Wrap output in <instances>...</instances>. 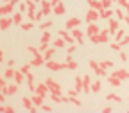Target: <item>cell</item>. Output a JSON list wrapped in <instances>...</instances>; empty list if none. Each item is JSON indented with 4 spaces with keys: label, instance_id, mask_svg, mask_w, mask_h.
Returning <instances> with one entry per match:
<instances>
[{
    "label": "cell",
    "instance_id": "49",
    "mask_svg": "<svg viewBox=\"0 0 129 113\" xmlns=\"http://www.w3.org/2000/svg\"><path fill=\"white\" fill-rule=\"evenodd\" d=\"M127 36H129V34H127Z\"/></svg>",
    "mask_w": 129,
    "mask_h": 113
},
{
    "label": "cell",
    "instance_id": "20",
    "mask_svg": "<svg viewBox=\"0 0 129 113\" xmlns=\"http://www.w3.org/2000/svg\"><path fill=\"white\" fill-rule=\"evenodd\" d=\"M23 106H25L27 109H30V111H36V108L32 106V99H29V97H25V99H23Z\"/></svg>",
    "mask_w": 129,
    "mask_h": 113
},
{
    "label": "cell",
    "instance_id": "23",
    "mask_svg": "<svg viewBox=\"0 0 129 113\" xmlns=\"http://www.w3.org/2000/svg\"><path fill=\"white\" fill-rule=\"evenodd\" d=\"M64 43H67V41H64L63 38H57V40H54V41H52V45H54L56 48H61V47H64Z\"/></svg>",
    "mask_w": 129,
    "mask_h": 113
},
{
    "label": "cell",
    "instance_id": "21",
    "mask_svg": "<svg viewBox=\"0 0 129 113\" xmlns=\"http://www.w3.org/2000/svg\"><path fill=\"white\" fill-rule=\"evenodd\" d=\"M93 72H95V75H99V77H106V75H109V74H108V70H106V68H102V67L95 68Z\"/></svg>",
    "mask_w": 129,
    "mask_h": 113
},
{
    "label": "cell",
    "instance_id": "30",
    "mask_svg": "<svg viewBox=\"0 0 129 113\" xmlns=\"http://www.w3.org/2000/svg\"><path fill=\"white\" fill-rule=\"evenodd\" d=\"M115 14H117V20H125V16H124V11H122V9H117Z\"/></svg>",
    "mask_w": 129,
    "mask_h": 113
},
{
    "label": "cell",
    "instance_id": "45",
    "mask_svg": "<svg viewBox=\"0 0 129 113\" xmlns=\"http://www.w3.org/2000/svg\"><path fill=\"white\" fill-rule=\"evenodd\" d=\"M111 111H113V108H111V106H106V108L102 109V113H111Z\"/></svg>",
    "mask_w": 129,
    "mask_h": 113
},
{
    "label": "cell",
    "instance_id": "37",
    "mask_svg": "<svg viewBox=\"0 0 129 113\" xmlns=\"http://www.w3.org/2000/svg\"><path fill=\"white\" fill-rule=\"evenodd\" d=\"M90 68H91V70H95V68H99V63H97L95 59H91V61H90Z\"/></svg>",
    "mask_w": 129,
    "mask_h": 113
},
{
    "label": "cell",
    "instance_id": "13",
    "mask_svg": "<svg viewBox=\"0 0 129 113\" xmlns=\"http://www.w3.org/2000/svg\"><path fill=\"white\" fill-rule=\"evenodd\" d=\"M64 65H67V68H70V70H75V68H77V63L72 59V56H70V54L67 56V61H64Z\"/></svg>",
    "mask_w": 129,
    "mask_h": 113
},
{
    "label": "cell",
    "instance_id": "24",
    "mask_svg": "<svg viewBox=\"0 0 129 113\" xmlns=\"http://www.w3.org/2000/svg\"><path fill=\"white\" fill-rule=\"evenodd\" d=\"M101 81H95V83H91V92H95V93H99L101 92Z\"/></svg>",
    "mask_w": 129,
    "mask_h": 113
},
{
    "label": "cell",
    "instance_id": "12",
    "mask_svg": "<svg viewBox=\"0 0 129 113\" xmlns=\"http://www.w3.org/2000/svg\"><path fill=\"white\" fill-rule=\"evenodd\" d=\"M57 16H61V14H64V11H67V7H64V4L63 2H59L57 6H54V9H52Z\"/></svg>",
    "mask_w": 129,
    "mask_h": 113
},
{
    "label": "cell",
    "instance_id": "5",
    "mask_svg": "<svg viewBox=\"0 0 129 113\" xmlns=\"http://www.w3.org/2000/svg\"><path fill=\"white\" fill-rule=\"evenodd\" d=\"M83 92L84 93H90L91 92V77H90V74H86L83 77Z\"/></svg>",
    "mask_w": 129,
    "mask_h": 113
},
{
    "label": "cell",
    "instance_id": "18",
    "mask_svg": "<svg viewBox=\"0 0 129 113\" xmlns=\"http://www.w3.org/2000/svg\"><path fill=\"white\" fill-rule=\"evenodd\" d=\"M36 92H38L40 95H43V97H45V95H47V92H48V86H47V83H45V84L41 83V84L36 88Z\"/></svg>",
    "mask_w": 129,
    "mask_h": 113
},
{
    "label": "cell",
    "instance_id": "44",
    "mask_svg": "<svg viewBox=\"0 0 129 113\" xmlns=\"http://www.w3.org/2000/svg\"><path fill=\"white\" fill-rule=\"evenodd\" d=\"M77 93H79V92H77V90H72V88H70V92H68V95H70V97H72V95H74V97H77Z\"/></svg>",
    "mask_w": 129,
    "mask_h": 113
},
{
    "label": "cell",
    "instance_id": "29",
    "mask_svg": "<svg viewBox=\"0 0 129 113\" xmlns=\"http://www.w3.org/2000/svg\"><path fill=\"white\" fill-rule=\"evenodd\" d=\"M109 47H111V48H113V50H117V52H120V50H122V45H120V43H118V41H115V43H111V45H109Z\"/></svg>",
    "mask_w": 129,
    "mask_h": 113
},
{
    "label": "cell",
    "instance_id": "10",
    "mask_svg": "<svg viewBox=\"0 0 129 113\" xmlns=\"http://www.w3.org/2000/svg\"><path fill=\"white\" fill-rule=\"evenodd\" d=\"M111 75H115V77H118L120 81H124V79H129V72L127 70H124V68H120V70H115Z\"/></svg>",
    "mask_w": 129,
    "mask_h": 113
},
{
    "label": "cell",
    "instance_id": "4",
    "mask_svg": "<svg viewBox=\"0 0 129 113\" xmlns=\"http://www.w3.org/2000/svg\"><path fill=\"white\" fill-rule=\"evenodd\" d=\"M99 18H101V16H99V11H97V9H90L86 13V22L88 23H95Z\"/></svg>",
    "mask_w": 129,
    "mask_h": 113
},
{
    "label": "cell",
    "instance_id": "17",
    "mask_svg": "<svg viewBox=\"0 0 129 113\" xmlns=\"http://www.w3.org/2000/svg\"><path fill=\"white\" fill-rule=\"evenodd\" d=\"M106 101H111V102H122V97H118V95H115V93H109V95H106Z\"/></svg>",
    "mask_w": 129,
    "mask_h": 113
},
{
    "label": "cell",
    "instance_id": "42",
    "mask_svg": "<svg viewBox=\"0 0 129 113\" xmlns=\"http://www.w3.org/2000/svg\"><path fill=\"white\" fill-rule=\"evenodd\" d=\"M120 59H122V61H129V59H127V54H125L124 50H120Z\"/></svg>",
    "mask_w": 129,
    "mask_h": 113
},
{
    "label": "cell",
    "instance_id": "8",
    "mask_svg": "<svg viewBox=\"0 0 129 113\" xmlns=\"http://www.w3.org/2000/svg\"><path fill=\"white\" fill-rule=\"evenodd\" d=\"M47 67L50 70H63V68H67V65L64 63H56V61H47Z\"/></svg>",
    "mask_w": 129,
    "mask_h": 113
},
{
    "label": "cell",
    "instance_id": "33",
    "mask_svg": "<svg viewBox=\"0 0 129 113\" xmlns=\"http://www.w3.org/2000/svg\"><path fill=\"white\" fill-rule=\"evenodd\" d=\"M90 40H91V43H95V45L101 43V32H99V34H95V36H91Z\"/></svg>",
    "mask_w": 129,
    "mask_h": 113
},
{
    "label": "cell",
    "instance_id": "31",
    "mask_svg": "<svg viewBox=\"0 0 129 113\" xmlns=\"http://www.w3.org/2000/svg\"><path fill=\"white\" fill-rule=\"evenodd\" d=\"M50 27H52V22H50V20H48V22H45V23H41V25H40V29H41V31H47V29H50Z\"/></svg>",
    "mask_w": 129,
    "mask_h": 113
},
{
    "label": "cell",
    "instance_id": "48",
    "mask_svg": "<svg viewBox=\"0 0 129 113\" xmlns=\"http://www.w3.org/2000/svg\"><path fill=\"white\" fill-rule=\"evenodd\" d=\"M36 2H40V0H36Z\"/></svg>",
    "mask_w": 129,
    "mask_h": 113
},
{
    "label": "cell",
    "instance_id": "47",
    "mask_svg": "<svg viewBox=\"0 0 129 113\" xmlns=\"http://www.w3.org/2000/svg\"><path fill=\"white\" fill-rule=\"evenodd\" d=\"M50 2H52V6H57V4L61 2V0H50Z\"/></svg>",
    "mask_w": 129,
    "mask_h": 113
},
{
    "label": "cell",
    "instance_id": "16",
    "mask_svg": "<svg viewBox=\"0 0 129 113\" xmlns=\"http://www.w3.org/2000/svg\"><path fill=\"white\" fill-rule=\"evenodd\" d=\"M99 67H102V68H113L115 65H113V61H108V59H101V63H99Z\"/></svg>",
    "mask_w": 129,
    "mask_h": 113
},
{
    "label": "cell",
    "instance_id": "39",
    "mask_svg": "<svg viewBox=\"0 0 129 113\" xmlns=\"http://www.w3.org/2000/svg\"><path fill=\"white\" fill-rule=\"evenodd\" d=\"M48 48V41H41V47H40V50L43 52V50H47Z\"/></svg>",
    "mask_w": 129,
    "mask_h": 113
},
{
    "label": "cell",
    "instance_id": "35",
    "mask_svg": "<svg viewBox=\"0 0 129 113\" xmlns=\"http://www.w3.org/2000/svg\"><path fill=\"white\" fill-rule=\"evenodd\" d=\"M68 97H70V95H68ZM70 102H72V104H75V106H81V101H77V97H74V95L70 97Z\"/></svg>",
    "mask_w": 129,
    "mask_h": 113
},
{
    "label": "cell",
    "instance_id": "38",
    "mask_svg": "<svg viewBox=\"0 0 129 113\" xmlns=\"http://www.w3.org/2000/svg\"><path fill=\"white\" fill-rule=\"evenodd\" d=\"M117 2H118V4H120L122 7H125V9L129 7V2H127V0H117Z\"/></svg>",
    "mask_w": 129,
    "mask_h": 113
},
{
    "label": "cell",
    "instance_id": "15",
    "mask_svg": "<svg viewBox=\"0 0 129 113\" xmlns=\"http://www.w3.org/2000/svg\"><path fill=\"white\" fill-rule=\"evenodd\" d=\"M108 81H109L111 86H120V84H122V81H120L118 77H115V75H108Z\"/></svg>",
    "mask_w": 129,
    "mask_h": 113
},
{
    "label": "cell",
    "instance_id": "26",
    "mask_svg": "<svg viewBox=\"0 0 129 113\" xmlns=\"http://www.w3.org/2000/svg\"><path fill=\"white\" fill-rule=\"evenodd\" d=\"M122 38H125V31H120V29H118V31H117V34H115V40L120 41Z\"/></svg>",
    "mask_w": 129,
    "mask_h": 113
},
{
    "label": "cell",
    "instance_id": "19",
    "mask_svg": "<svg viewBox=\"0 0 129 113\" xmlns=\"http://www.w3.org/2000/svg\"><path fill=\"white\" fill-rule=\"evenodd\" d=\"M74 90H77V92H83V77H75Z\"/></svg>",
    "mask_w": 129,
    "mask_h": 113
},
{
    "label": "cell",
    "instance_id": "32",
    "mask_svg": "<svg viewBox=\"0 0 129 113\" xmlns=\"http://www.w3.org/2000/svg\"><path fill=\"white\" fill-rule=\"evenodd\" d=\"M45 63V58H36V59H32V65H36V67H40V65Z\"/></svg>",
    "mask_w": 129,
    "mask_h": 113
},
{
    "label": "cell",
    "instance_id": "25",
    "mask_svg": "<svg viewBox=\"0 0 129 113\" xmlns=\"http://www.w3.org/2000/svg\"><path fill=\"white\" fill-rule=\"evenodd\" d=\"M32 102L34 104H38V106H43V95H36V97H32Z\"/></svg>",
    "mask_w": 129,
    "mask_h": 113
},
{
    "label": "cell",
    "instance_id": "22",
    "mask_svg": "<svg viewBox=\"0 0 129 113\" xmlns=\"http://www.w3.org/2000/svg\"><path fill=\"white\" fill-rule=\"evenodd\" d=\"M54 52H56V47L54 48H47V50H45V61H50L52 56H54Z\"/></svg>",
    "mask_w": 129,
    "mask_h": 113
},
{
    "label": "cell",
    "instance_id": "36",
    "mask_svg": "<svg viewBox=\"0 0 129 113\" xmlns=\"http://www.w3.org/2000/svg\"><path fill=\"white\" fill-rule=\"evenodd\" d=\"M48 40H50V32H48V31H45V32H43V38H41V41H48Z\"/></svg>",
    "mask_w": 129,
    "mask_h": 113
},
{
    "label": "cell",
    "instance_id": "43",
    "mask_svg": "<svg viewBox=\"0 0 129 113\" xmlns=\"http://www.w3.org/2000/svg\"><path fill=\"white\" fill-rule=\"evenodd\" d=\"M43 16H45V13H43V9H41V11L36 14V18H34V20H40V18H43Z\"/></svg>",
    "mask_w": 129,
    "mask_h": 113
},
{
    "label": "cell",
    "instance_id": "6",
    "mask_svg": "<svg viewBox=\"0 0 129 113\" xmlns=\"http://www.w3.org/2000/svg\"><path fill=\"white\" fill-rule=\"evenodd\" d=\"M59 36H61L64 41H67L68 45H74V43H75V38L68 34V31H67V29H64V31H59Z\"/></svg>",
    "mask_w": 129,
    "mask_h": 113
},
{
    "label": "cell",
    "instance_id": "14",
    "mask_svg": "<svg viewBox=\"0 0 129 113\" xmlns=\"http://www.w3.org/2000/svg\"><path fill=\"white\" fill-rule=\"evenodd\" d=\"M88 4H90V9H97V11H101V9H102L101 0H88Z\"/></svg>",
    "mask_w": 129,
    "mask_h": 113
},
{
    "label": "cell",
    "instance_id": "11",
    "mask_svg": "<svg viewBox=\"0 0 129 113\" xmlns=\"http://www.w3.org/2000/svg\"><path fill=\"white\" fill-rule=\"evenodd\" d=\"M113 14H115V13H113V9H101V11H99V16H101V18H104V20H109Z\"/></svg>",
    "mask_w": 129,
    "mask_h": 113
},
{
    "label": "cell",
    "instance_id": "27",
    "mask_svg": "<svg viewBox=\"0 0 129 113\" xmlns=\"http://www.w3.org/2000/svg\"><path fill=\"white\" fill-rule=\"evenodd\" d=\"M102 9H111V0H101Z\"/></svg>",
    "mask_w": 129,
    "mask_h": 113
},
{
    "label": "cell",
    "instance_id": "9",
    "mask_svg": "<svg viewBox=\"0 0 129 113\" xmlns=\"http://www.w3.org/2000/svg\"><path fill=\"white\" fill-rule=\"evenodd\" d=\"M108 31H109V34H117V31H118V20L109 18V27H108Z\"/></svg>",
    "mask_w": 129,
    "mask_h": 113
},
{
    "label": "cell",
    "instance_id": "40",
    "mask_svg": "<svg viewBox=\"0 0 129 113\" xmlns=\"http://www.w3.org/2000/svg\"><path fill=\"white\" fill-rule=\"evenodd\" d=\"M50 6H52L50 0H43V7H45V9H50Z\"/></svg>",
    "mask_w": 129,
    "mask_h": 113
},
{
    "label": "cell",
    "instance_id": "28",
    "mask_svg": "<svg viewBox=\"0 0 129 113\" xmlns=\"http://www.w3.org/2000/svg\"><path fill=\"white\" fill-rule=\"evenodd\" d=\"M29 16L30 18H36V14H34V4L29 2Z\"/></svg>",
    "mask_w": 129,
    "mask_h": 113
},
{
    "label": "cell",
    "instance_id": "3",
    "mask_svg": "<svg viewBox=\"0 0 129 113\" xmlns=\"http://www.w3.org/2000/svg\"><path fill=\"white\" fill-rule=\"evenodd\" d=\"M70 32H72V36L75 38L77 45H83V43H84V32H83V31H79V29L75 27V29H72Z\"/></svg>",
    "mask_w": 129,
    "mask_h": 113
},
{
    "label": "cell",
    "instance_id": "2",
    "mask_svg": "<svg viewBox=\"0 0 129 113\" xmlns=\"http://www.w3.org/2000/svg\"><path fill=\"white\" fill-rule=\"evenodd\" d=\"M47 86H48V90H50L52 93H59L61 95V84L56 83L54 79H47Z\"/></svg>",
    "mask_w": 129,
    "mask_h": 113
},
{
    "label": "cell",
    "instance_id": "7",
    "mask_svg": "<svg viewBox=\"0 0 129 113\" xmlns=\"http://www.w3.org/2000/svg\"><path fill=\"white\" fill-rule=\"evenodd\" d=\"M99 32H101V29H99V27H97L95 23H90V25H88V29H86V36H88V38H91V36H95V34H99Z\"/></svg>",
    "mask_w": 129,
    "mask_h": 113
},
{
    "label": "cell",
    "instance_id": "41",
    "mask_svg": "<svg viewBox=\"0 0 129 113\" xmlns=\"http://www.w3.org/2000/svg\"><path fill=\"white\" fill-rule=\"evenodd\" d=\"M29 50H30V52H32V54H34V56H36V58H41V56H40V52H38V50H36V48H32V47H29Z\"/></svg>",
    "mask_w": 129,
    "mask_h": 113
},
{
    "label": "cell",
    "instance_id": "1",
    "mask_svg": "<svg viewBox=\"0 0 129 113\" xmlns=\"http://www.w3.org/2000/svg\"><path fill=\"white\" fill-rule=\"evenodd\" d=\"M79 25H81V18H79V16H72L70 20H67L64 29H67V31H72V29H75V27H79Z\"/></svg>",
    "mask_w": 129,
    "mask_h": 113
},
{
    "label": "cell",
    "instance_id": "34",
    "mask_svg": "<svg viewBox=\"0 0 129 113\" xmlns=\"http://www.w3.org/2000/svg\"><path fill=\"white\" fill-rule=\"evenodd\" d=\"M75 48H77V45H75V43H74V45H68V48H67V52H68V54L72 56V54L75 52Z\"/></svg>",
    "mask_w": 129,
    "mask_h": 113
},
{
    "label": "cell",
    "instance_id": "46",
    "mask_svg": "<svg viewBox=\"0 0 129 113\" xmlns=\"http://www.w3.org/2000/svg\"><path fill=\"white\" fill-rule=\"evenodd\" d=\"M125 11H127V16H125V22H127V25H129V7H127Z\"/></svg>",
    "mask_w": 129,
    "mask_h": 113
}]
</instances>
